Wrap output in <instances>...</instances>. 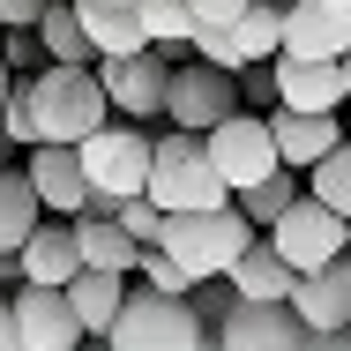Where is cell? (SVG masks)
Instances as JSON below:
<instances>
[{"label":"cell","mask_w":351,"mask_h":351,"mask_svg":"<svg viewBox=\"0 0 351 351\" xmlns=\"http://www.w3.org/2000/svg\"><path fill=\"white\" fill-rule=\"evenodd\" d=\"M239 8H247V0H187V15H195V23H217V30H224Z\"/></svg>","instance_id":"obj_32"},{"label":"cell","mask_w":351,"mask_h":351,"mask_svg":"<svg viewBox=\"0 0 351 351\" xmlns=\"http://www.w3.org/2000/svg\"><path fill=\"white\" fill-rule=\"evenodd\" d=\"M23 97H30V128H38V142H68V149H75L90 128L112 120L97 75H90V68H60V60H45L38 75H23Z\"/></svg>","instance_id":"obj_3"},{"label":"cell","mask_w":351,"mask_h":351,"mask_svg":"<svg viewBox=\"0 0 351 351\" xmlns=\"http://www.w3.org/2000/svg\"><path fill=\"white\" fill-rule=\"evenodd\" d=\"M8 82H15V75H8V60H0V105H8Z\"/></svg>","instance_id":"obj_38"},{"label":"cell","mask_w":351,"mask_h":351,"mask_svg":"<svg viewBox=\"0 0 351 351\" xmlns=\"http://www.w3.org/2000/svg\"><path fill=\"white\" fill-rule=\"evenodd\" d=\"M0 351H15V329H8V291H0Z\"/></svg>","instance_id":"obj_36"},{"label":"cell","mask_w":351,"mask_h":351,"mask_svg":"<svg viewBox=\"0 0 351 351\" xmlns=\"http://www.w3.org/2000/svg\"><path fill=\"white\" fill-rule=\"evenodd\" d=\"M344 262H351V224H344Z\"/></svg>","instance_id":"obj_40"},{"label":"cell","mask_w":351,"mask_h":351,"mask_svg":"<svg viewBox=\"0 0 351 351\" xmlns=\"http://www.w3.org/2000/svg\"><path fill=\"white\" fill-rule=\"evenodd\" d=\"M8 329H15V351H75L82 344V322L68 314V291L60 284H15Z\"/></svg>","instance_id":"obj_10"},{"label":"cell","mask_w":351,"mask_h":351,"mask_svg":"<svg viewBox=\"0 0 351 351\" xmlns=\"http://www.w3.org/2000/svg\"><path fill=\"white\" fill-rule=\"evenodd\" d=\"M322 351H351V322H344V329H329V337H322Z\"/></svg>","instance_id":"obj_34"},{"label":"cell","mask_w":351,"mask_h":351,"mask_svg":"<svg viewBox=\"0 0 351 351\" xmlns=\"http://www.w3.org/2000/svg\"><path fill=\"white\" fill-rule=\"evenodd\" d=\"M337 82H344V105H351V45L337 53Z\"/></svg>","instance_id":"obj_35"},{"label":"cell","mask_w":351,"mask_h":351,"mask_svg":"<svg viewBox=\"0 0 351 351\" xmlns=\"http://www.w3.org/2000/svg\"><path fill=\"white\" fill-rule=\"evenodd\" d=\"M322 8H329V15H337V23H351V0H322Z\"/></svg>","instance_id":"obj_37"},{"label":"cell","mask_w":351,"mask_h":351,"mask_svg":"<svg viewBox=\"0 0 351 351\" xmlns=\"http://www.w3.org/2000/svg\"><path fill=\"white\" fill-rule=\"evenodd\" d=\"M23 180H30V195H38L45 217H82V202H90V180H82L68 142H38L30 165H23Z\"/></svg>","instance_id":"obj_13"},{"label":"cell","mask_w":351,"mask_h":351,"mask_svg":"<svg viewBox=\"0 0 351 351\" xmlns=\"http://www.w3.org/2000/svg\"><path fill=\"white\" fill-rule=\"evenodd\" d=\"M142 195L157 202V210H217V202H232L224 195V180L210 172V157H202V135H149V172H142Z\"/></svg>","instance_id":"obj_5"},{"label":"cell","mask_w":351,"mask_h":351,"mask_svg":"<svg viewBox=\"0 0 351 351\" xmlns=\"http://www.w3.org/2000/svg\"><path fill=\"white\" fill-rule=\"evenodd\" d=\"M90 75H97L112 120H157L165 112V75H172L165 53H149V45L142 53H112V60H90Z\"/></svg>","instance_id":"obj_8"},{"label":"cell","mask_w":351,"mask_h":351,"mask_svg":"<svg viewBox=\"0 0 351 351\" xmlns=\"http://www.w3.org/2000/svg\"><path fill=\"white\" fill-rule=\"evenodd\" d=\"M0 60H8V75H38V68H45L38 30H0Z\"/></svg>","instance_id":"obj_31"},{"label":"cell","mask_w":351,"mask_h":351,"mask_svg":"<svg viewBox=\"0 0 351 351\" xmlns=\"http://www.w3.org/2000/svg\"><path fill=\"white\" fill-rule=\"evenodd\" d=\"M284 306L299 314V329H306V337H329V329H344V322H351V262L337 254V262H322V269L291 277Z\"/></svg>","instance_id":"obj_12"},{"label":"cell","mask_w":351,"mask_h":351,"mask_svg":"<svg viewBox=\"0 0 351 351\" xmlns=\"http://www.w3.org/2000/svg\"><path fill=\"white\" fill-rule=\"evenodd\" d=\"M112 224H120V232H128L135 247H149V239H157V224H165V210H157L149 195H128V202L112 210Z\"/></svg>","instance_id":"obj_29"},{"label":"cell","mask_w":351,"mask_h":351,"mask_svg":"<svg viewBox=\"0 0 351 351\" xmlns=\"http://www.w3.org/2000/svg\"><path fill=\"white\" fill-rule=\"evenodd\" d=\"M202 157H210V172H217V180H224V195L254 187L262 172H277V142H269V120H262L254 105H232L217 128H202Z\"/></svg>","instance_id":"obj_6"},{"label":"cell","mask_w":351,"mask_h":351,"mask_svg":"<svg viewBox=\"0 0 351 351\" xmlns=\"http://www.w3.org/2000/svg\"><path fill=\"white\" fill-rule=\"evenodd\" d=\"M38 195H30V180L15 172V165H0V254H15L23 239H30V224H38Z\"/></svg>","instance_id":"obj_25"},{"label":"cell","mask_w":351,"mask_h":351,"mask_svg":"<svg viewBox=\"0 0 351 351\" xmlns=\"http://www.w3.org/2000/svg\"><path fill=\"white\" fill-rule=\"evenodd\" d=\"M277 8L284 0H247L224 30H232V45H239V60H269L277 53Z\"/></svg>","instance_id":"obj_27"},{"label":"cell","mask_w":351,"mask_h":351,"mask_svg":"<svg viewBox=\"0 0 351 351\" xmlns=\"http://www.w3.org/2000/svg\"><path fill=\"white\" fill-rule=\"evenodd\" d=\"M45 0H0V30H30Z\"/></svg>","instance_id":"obj_33"},{"label":"cell","mask_w":351,"mask_h":351,"mask_svg":"<svg viewBox=\"0 0 351 351\" xmlns=\"http://www.w3.org/2000/svg\"><path fill=\"white\" fill-rule=\"evenodd\" d=\"M210 337H217V351H299L306 344V329L284 299H232Z\"/></svg>","instance_id":"obj_11"},{"label":"cell","mask_w":351,"mask_h":351,"mask_svg":"<svg viewBox=\"0 0 351 351\" xmlns=\"http://www.w3.org/2000/svg\"><path fill=\"white\" fill-rule=\"evenodd\" d=\"M269 90L291 112H344V82H337V60H291V53H269Z\"/></svg>","instance_id":"obj_14"},{"label":"cell","mask_w":351,"mask_h":351,"mask_svg":"<svg viewBox=\"0 0 351 351\" xmlns=\"http://www.w3.org/2000/svg\"><path fill=\"white\" fill-rule=\"evenodd\" d=\"M75 165H82V180H90V217H112L128 195H142V172H149V135H142V120H105V128H90V135L75 142Z\"/></svg>","instance_id":"obj_2"},{"label":"cell","mask_w":351,"mask_h":351,"mask_svg":"<svg viewBox=\"0 0 351 351\" xmlns=\"http://www.w3.org/2000/svg\"><path fill=\"white\" fill-rule=\"evenodd\" d=\"M112 8H135V0H112Z\"/></svg>","instance_id":"obj_42"},{"label":"cell","mask_w":351,"mask_h":351,"mask_svg":"<svg viewBox=\"0 0 351 351\" xmlns=\"http://www.w3.org/2000/svg\"><path fill=\"white\" fill-rule=\"evenodd\" d=\"M75 224V262H82V269H105V277H128V269H135V239H128V232H120V224H112V217H68Z\"/></svg>","instance_id":"obj_18"},{"label":"cell","mask_w":351,"mask_h":351,"mask_svg":"<svg viewBox=\"0 0 351 351\" xmlns=\"http://www.w3.org/2000/svg\"><path fill=\"white\" fill-rule=\"evenodd\" d=\"M224 291H232V299H284V291H291V269L277 262L269 239H247V247L232 254V269H224Z\"/></svg>","instance_id":"obj_19"},{"label":"cell","mask_w":351,"mask_h":351,"mask_svg":"<svg viewBox=\"0 0 351 351\" xmlns=\"http://www.w3.org/2000/svg\"><path fill=\"white\" fill-rule=\"evenodd\" d=\"M269 247H277V262L291 269V277H306V269H322V262H337V254H344V217L322 210V202L299 187V202L269 224Z\"/></svg>","instance_id":"obj_9"},{"label":"cell","mask_w":351,"mask_h":351,"mask_svg":"<svg viewBox=\"0 0 351 351\" xmlns=\"http://www.w3.org/2000/svg\"><path fill=\"white\" fill-rule=\"evenodd\" d=\"M247 239H254V224L232 210V202H217V210H165V224H157L149 247L202 291V284H217L224 269H232V254H239Z\"/></svg>","instance_id":"obj_1"},{"label":"cell","mask_w":351,"mask_h":351,"mask_svg":"<svg viewBox=\"0 0 351 351\" xmlns=\"http://www.w3.org/2000/svg\"><path fill=\"white\" fill-rule=\"evenodd\" d=\"M232 105H239V82L224 68H210V60H172V75H165V112L157 120H172L180 135H202Z\"/></svg>","instance_id":"obj_7"},{"label":"cell","mask_w":351,"mask_h":351,"mask_svg":"<svg viewBox=\"0 0 351 351\" xmlns=\"http://www.w3.org/2000/svg\"><path fill=\"white\" fill-rule=\"evenodd\" d=\"M30 30H38V53H45V60H60V68H90V38H82V23H75V0H45Z\"/></svg>","instance_id":"obj_22"},{"label":"cell","mask_w":351,"mask_h":351,"mask_svg":"<svg viewBox=\"0 0 351 351\" xmlns=\"http://www.w3.org/2000/svg\"><path fill=\"white\" fill-rule=\"evenodd\" d=\"M0 135H8V149H38V128H30V97H23V75L8 82V105H0Z\"/></svg>","instance_id":"obj_28"},{"label":"cell","mask_w":351,"mask_h":351,"mask_svg":"<svg viewBox=\"0 0 351 351\" xmlns=\"http://www.w3.org/2000/svg\"><path fill=\"white\" fill-rule=\"evenodd\" d=\"M0 165H8V135H0Z\"/></svg>","instance_id":"obj_41"},{"label":"cell","mask_w":351,"mask_h":351,"mask_svg":"<svg viewBox=\"0 0 351 351\" xmlns=\"http://www.w3.org/2000/svg\"><path fill=\"white\" fill-rule=\"evenodd\" d=\"M299 187H306V180H299L291 165H277V172H262L254 187H239V195H232V210L247 217L254 232H269V224H277V217L291 210V202H299Z\"/></svg>","instance_id":"obj_23"},{"label":"cell","mask_w":351,"mask_h":351,"mask_svg":"<svg viewBox=\"0 0 351 351\" xmlns=\"http://www.w3.org/2000/svg\"><path fill=\"white\" fill-rule=\"evenodd\" d=\"M262 120H269V142H277V165H291V172L322 165V157L344 142V120H337V112H291V105H269Z\"/></svg>","instance_id":"obj_15"},{"label":"cell","mask_w":351,"mask_h":351,"mask_svg":"<svg viewBox=\"0 0 351 351\" xmlns=\"http://www.w3.org/2000/svg\"><path fill=\"white\" fill-rule=\"evenodd\" d=\"M15 269H23V284H68L82 262H75V224L68 217H38L30 224V239L15 247Z\"/></svg>","instance_id":"obj_17"},{"label":"cell","mask_w":351,"mask_h":351,"mask_svg":"<svg viewBox=\"0 0 351 351\" xmlns=\"http://www.w3.org/2000/svg\"><path fill=\"white\" fill-rule=\"evenodd\" d=\"M351 45V23H337L322 0H284L277 8V53L291 60H337Z\"/></svg>","instance_id":"obj_16"},{"label":"cell","mask_w":351,"mask_h":351,"mask_svg":"<svg viewBox=\"0 0 351 351\" xmlns=\"http://www.w3.org/2000/svg\"><path fill=\"white\" fill-rule=\"evenodd\" d=\"M195 337H202V306H195V291H128L120 299V314L105 322V337L97 344L105 351H195Z\"/></svg>","instance_id":"obj_4"},{"label":"cell","mask_w":351,"mask_h":351,"mask_svg":"<svg viewBox=\"0 0 351 351\" xmlns=\"http://www.w3.org/2000/svg\"><path fill=\"white\" fill-rule=\"evenodd\" d=\"M135 23H142V45L165 53V60H187V38H195V15L187 0H135Z\"/></svg>","instance_id":"obj_24"},{"label":"cell","mask_w":351,"mask_h":351,"mask_svg":"<svg viewBox=\"0 0 351 351\" xmlns=\"http://www.w3.org/2000/svg\"><path fill=\"white\" fill-rule=\"evenodd\" d=\"M75 23H82V38H90V60L142 53V23H135V8H112V0H75Z\"/></svg>","instance_id":"obj_20"},{"label":"cell","mask_w":351,"mask_h":351,"mask_svg":"<svg viewBox=\"0 0 351 351\" xmlns=\"http://www.w3.org/2000/svg\"><path fill=\"white\" fill-rule=\"evenodd\" d=\"M128 277H142L149 291H172V299H180V291H195V284H187L165 254H157V247H135V269H128Z\"/></svg>","instance_id":"obj_30"},{"label":"cell","mask_w":351,"mask_h":351,"mask_svg":"<svg viewBox=\"0 0 351 351\" xmlns=\"http://www.w3.org/2000/svg\"><path fill=\"white\" fill-rule=\"evenodd\" d=\"M195 351H217V337H210V329H202V337H195Z\"/></svg>","instance_id":"obj_39"},{"label":"cell","mask_w":351,"mask_h":351,"mask_svg":"<svg viewBox=\"0 0 351 351\" xmlns=\"http://www.w3.org/2000/svg\"><path fill=\"white\" fill-rule=\"evenodd\" d=\"M299 180H306V195H314L322 210H337V217H344V224H351V135L337 142V149H329L322 165H306Z\"/></svg>","instance_id":"obj_26"},{"label":"cell","mask_w":351,"mask_h":351,"mask_svg":"<svg viewBox=\"0 0 351 351\" xmlns=\"http://www.w3.org/2000/svg\"><path fill=\"white\" fill-rule=\"evenodd\" d=\"M68 314L82 322V337H105V322L120 314V299H128V277H105V269H75L68 284Z\"/></svg>","instance_id":"obj_21"}]
</instances>
